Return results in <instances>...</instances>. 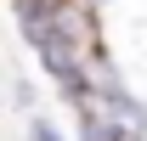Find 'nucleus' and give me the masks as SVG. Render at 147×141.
<instances>
[{
	"instance_id": "obj_1",
	"label": "nucleus",
	"mask_w": 147,
	"mask_h": 141,
	"mask_svg": "<svg viewBox=\"0 0 147 141\" xmlns=\"http://www.w3.org/2000/svg\"><path fill=\"white\" fill-rule=\"evenodd\" d=\"M62 6H68V0H11V11H17V28H23V40L34 45L40 34H51V28H57V17H62Z\"/></svg>"
},
{
	"instance_id": "obj_2",
	"label": "nucleus",
	"mask_w": 147,
	"mask_h": 141,
	"mask_svg": "<svg viewBox=\"0 0 147 141\" xmlns=\"http://www.w3.org/2000/svg\"><path fill=\"white\" fill-rule=\"evenodd\" d=\"M28 141H68V136H62V130H57V124L40 113V119H28Z\"/></svg>"
},
{
	"instance_id": "obj_3",
	"label": "nucleus",
	"mask_w": 147,
	"mask_h": 141,
	"mask_svg": "<svg viewBox=\"0 0 147 141\" xmlns=\"http://www.w3.org/2000/svg\"><path fill=\"white\" fill-rule=\"evenodd\" d=\"M91 6H96V0H91Z\"/></svg>"
}]
</instances>
